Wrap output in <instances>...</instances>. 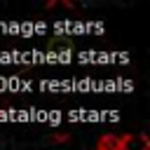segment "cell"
<instances>
[{
    "label": "cell",
    "mask_w": 150,
    "mask_h": 150,
    "mask_svg": "<svg viewBox=\"0 0 150 150\" xmlns=\"http://www.w3.org/2000/svg\"><path fill=\"white\" fill-rule=\"evenodd\" d=\"M61 49H70V42L68 40H61V38H56V40H52V45H49V52H61Z\"/></svg>",
    "instance_id": "cell-3"
},
{
    "label": "cell",
    "mask_w": 150,
    "mask_h": 150,
    "mask_svg": "<svg viewBox=\"0 0 150 150\" xmlns=\"http://www.w3.org/2000/svg\"><path fill=\"white\" fill-rule=\"evenodd\" d=\"M96 150H120V136L115 134H103L96 143Z\"/></svg>",
    "instance_id": "cell-2"
},
{
    "label": "cell",
    "mask_w": 150,
    "mask_h": 150,
    "mask_svg": "<svg viewBox=\"0 0 150 150\" xmlns=\"http://www.w3.org/2000/svg\"><path fill=\"white\" fill-rule=\"evenodd\" d=\"M120 150H150L148 134H124L120 136Z\"/></svg>",
    "instance_id": "cell-1"
}]
</instances>
